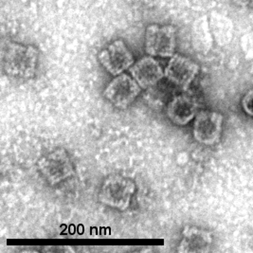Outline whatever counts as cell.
Returning <instances> with one entry per match:
<instances>
[{"label": "cell", "mask_w": 253, "mask_h": 253, "mask_svg": "<svg viewBox=\"0 0 253 253\" xmlns=\"http://www.w3.org/2000/svg\"><path fill=\"white\" fill-rule=\"evenodd\" d=\"M38 60L39 52L34 46L8 42L2 47V69L13 80L28 81L34 78Z\"/></svg>", "instance_id": "cell-1"}, {"label": "cell", "mask_w": 253, "mask_h": 253, "mask_svg": "<svg viewBox=\"0 0 253 253\" xmlns=\"http://www.w3.org/2000/svg\"><path fill=\"white\" fill-rule=\"evenodd\" d=\"M136 183L122 174L108 176L101 187L99 198L102 203L119 211L127 210L136 192Z\"/></svg>", "instance_id": "cell-2"}, {"label": "cell", "mask_w": 253, "mask_h": 253, "mask_svg": "<svg viewBox=\"0 0 253 253\" xmlns=\"http://www.w3.org/2000/svg\"><path fill=\"white\" fill-rule=\"evenodd\" d=\"M176 47V30L172 25L151 24L145 31L144 48L153 57H172Z\"/></svg>", "instance_id": "cell-3"}, {"label": "cell", "mask_w": 253, "mask_h": 253, "mask_svg": "<svg viewBox=\"0 0 253 253\" xmlns=\"http://www.w3.org/2000/svg\"><path fill=\"white\" fill-rule=\"evenodd\" d=\"M137 81L126 73L115 76L104 90V98L116 107L125 109L132 104L141 91Z\"/></svg>", "instance_id": "cell-4"}, {"label": "cell", "mask_w": 253, "mask_h": 253, "mask_svg": "<svg viewBox=\"0 0 253 253\" xmlns=\"http://www.w3.org/2000/svg\"><path fill=\"white\" fill-rule=\"evenodd\" d=\"M98 59L103 68L113 76L124 73L135 63L133 53L122 39L108 44L99 53Z\"/></svg>", "instance_id": "cell-5"}, {"label": "cell", "mask_w": 253, "mask_h": 253, "mask_svg": "<svg viewBox=\"0 0 253 253\" xmlns=\"http://www.w3.org/2000/svg\"><path fill=\"white\" fill-rule=\"evenodd\" d=\"M224 117L212 110H201L196 114L193 126L194 138L197 142L212 146L220 140Z\"/></svg>", "instance_id": "cell-6"}, {"label": "cell", "mask_w": 253, "mask_h": 253, "mask_svg": "<svg viewBox=\"0 0 253 253\" xmlns=\"http://www.w3.org/2000/svg\"><path fill=\"white\" fill-rule=\"evenodd\" d=\"M199 70V66L192 59L173 54L164 69V74L167 80L175 86L187 90L198 75Z\"/></svg>", "instance_id": "cell-7"}, {"label": "cell", "mask_w": 253, "mask_h": 253, "mask_svg": "<svg viewBox=\"0 0 253 253\" xmlns=\"http://www.w3.org/2000/svg\"><path fill=\"white\" fill-rule=\"evenodd\" d=\"M39 165L42 173L52 184L62 181L72 173L69 158L62 150L47 154L39 162Z\"/></svg>", "instance_id": "cell-8"}, {"label": "cell", "mask_w": 253, "mask_h": 253, "mask_svg": "<svg viewBox=\"0 0 253 253\" xmlns=\"http://www.w3.org/2000/svg\"><path fill=\"white\" fill-rule=\"evenodd\" d=\"M131 76L137 81L142 89L156 85L165 77L164 70L153 56L140 58L130 68Z\"/></svg>", "instance_id": "cell-9"}, {"label": "cell", "mask_w": 253, "mask_h": 253, "mask_svg": "<svg viewBox=\"0 0 253 253\" xmlns=\"http://www.w3.org/2000/svg\"><path fill=\"white\" fill-rule=\"evenodd\" d=\"M196 100L187 94H178L168 103L166 114L173 125L178 126H187L197 114Z\"/></svg>", "instance_id": "cell-10"}, {"label": "cell", "mask_w": 253, "mask_h": 253, "mask_svg": "<svg viewBox=\"0 0 253 253\" xmlns=\"http://www.w3.org/2000/svg\"><path fill=\"white\" fill-rule=\"evenodd\" d=\"M212 234L197 227H186L182 231L177 252L183 253H206L212 246Z\"/></svg>", "instance_id": "cell-11"}, {"label": "cell", "mask_w": 253, "mask_h": 253, "mask_svg": "<svg viewBox=\"0 0 253 253\" xmlns=\"http://www.w3.org/2000/svg\"><path fill=\"white\" fill-rule=\"evenodd\" d=\"M242 107L245 113L253 117V89L244 95L242 99Z\"/></svg>", "instance_id": "cell-12"}, {"label": "cell", "mask_w": 253, "mask_h": 253, "mask_svg": "<svg viewBox=\"0 0 253 253\" xmlns=\"http://www.w3.org/2000/svg\"><path fill=\"white\" fill-rule=\"evenodd\" d=\"M236 6L247 9H253V0H231Z\"/></svg>", "instance_id": "cell-13"}]
</instances>
